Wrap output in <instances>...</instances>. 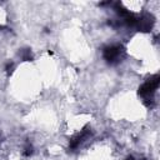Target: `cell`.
Listing matches in <instances>:
<instances>
[{"mask_svg":"<svg viewBox=\"0 0 160 160\" xmlns=\"http://www.w3.org/2000/svg\"><path fill=\"white\" fill-rule=\"evenodd\" d=\"M6 71H8V72H11V71H12V64H10V65L8 64V66H6Z\"/></svg>","mask_w":160,"mask_h":160,"instance_id":"6","label":"cell"},{"mask_svg":"<svg viewBox=\"0 0 160 160\" xmlns=\"http://www.w3.org/2000/svg\"><path fill=\"white\" fill-rule=\"evenodd\" d=\"M31 154H32V146H31V145H28V146L24 149L22 155H24V156H30Z\"/></svg>","mask_w":160,"mask_h":160,"instance_id":"5","label":"cell"},{"mask_svg":"<svg viewBox=\"0 0 160 160\" xmlns=\"http://www.w3.org/2000/svg\"><path fill=\"white\" fill-rule=\"evenodd\" d=\"M152 25H154V18H152V15H150V14H144V15H141L140 18L136 19L135 28H136L139 31L148 32V31L151 30Z\"/></svg>","mask_w":160,"mask_h":160,"instance_id":"4","label":"cell"},{"mask_svg":"<svg viewBox=\"0 0 160 160\" xmlns=\"http://www.w3.org/2000/svg\"><path fill=\"white\" fill-rule=\"evenodd\" d=\"M159 84H160V76L156 74V75H152L151 78H149L144 84H141L139 86L138 94L141 98L145 106L151 108L154 105V95L159 88Z\"/></svg>","mask_w":160,"mask_h":160,"instance_id":"1","label":"cell"},{"mask_svg":"<svg viewBox=\"0 0 160 160\" xmlns=\"http://www.w3.org/2000/svg\"><path fill=\"white\" fill-rule=\"evenodd\" d=\"M92 135V131H91V128L89 126H85L82 130H80V132L75 134L70 140H69V150L74 151L76 149H79L85 141H88Z\"/></svg>","mask_w":160,"mask_h":160,"instance_id":"3","label":"cell"},{"mask_svg":"<svg viewBox=\"0 0 160 160\" xmlns=\"http://www.w3.org/2000/svg\"><path fill=\"white\" fill-rule=\"evenodd\" d=\"M102 58L109 65H116L125 58V48L120 44L108 45L102 49Z\"/></svg>","mask_w":160,"mask_h":160,"instance_id":"2","label":"cell"},{"mask_svg":"<svg viewBox=\"0 0 160 160\" xmlns=\"http://www.w3.org/2000/svg\"><path fill=\"white\" fill-rule=\"evenodd\" d=\"M126 160H135V159H134L132 156H128V159H126Z\"/></svg>","mask_w":160,"mask_h":160,"instance_id":"7","label":"cell"}]
</instances>
